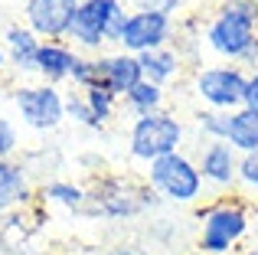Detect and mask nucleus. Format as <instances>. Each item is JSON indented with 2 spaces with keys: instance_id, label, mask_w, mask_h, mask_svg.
Listing matches in <instances>:
<instances>
[{
  "instance_id": "28",
  "label": "nucleus",
  "mask_w": 258,
  "mask_h": 255,
  "mask_svg": "<svg viewBox=\"0 0 258 255\" xmlns=\"http://www.w3.org/2000/svg\"><path fill=\"white\" fill-rule=\"evenodd\" d=\"M7 72V52H4V46H0V76Z\"/></svg>"
},
{
  "instance_id": "17",
  "label": "nucleus",
  "mask_w": 258,
  "mask_h": 255,
  "mask_svg": "<svg viewBox=\"0 0 258 255\" xmlns=\"http://www.w3.org/2000/svg\"><path fill=\"white\" fill-rule=\"evenodd\" d=\"M124 108L131 111L134 118H144V115H157V111H164L167 105V89H160V85L147 82V79H141L138 85H134L131 92H127L124 98Z\"/></svg>"
},
{
  "instance_id": "16",
  "label": "nucleus",
  "mask_w": 258,
  "mask_h": 255,
  "mask_svg": "<svg viewBox=\"0 0 258 255\" xmlns=\"http://www.w3.org/2000/svg\"><path fill=\"white\" fill-rule=\"evenodd\" d=\"M226 141L235 154H255L258 151V111L252 108H235L226 111Z\"/></svg>"
},
{
  "instance_id": "2",
  "label": "nucleus",
  "mask_w": 258,
  "mask_h": 255,
  "mask_svg": "<svg viewBox=\"0 0 258 255\" xmlns=\"http://www.w3.org/2000/svg\"><path fill=\"white\" fill-rule=\"evenodd\" d=\"M255 206L242 197H216L200 210V255H232L252 229Z\"/></svg>"
},
{
  "instance_id": "10",
  "label": "nucleus",
  "mask_w": 258,
  "mask_h": 255,
  "mask_svg": "<svg viewBox=\"0 0 258 255\" xmlns=\"http://www.w3.org/2000/svg\"><path fill=\"white\" fill-rule=\"evenodd\" d=\"M196 167L203 173V183L216 193H229L239 186V154L226 141H200Z\"/></svg>"
},
{
  "instance_id": "7",
  "label": "nucleus",
  "mask_w": 258,
  "mask_h": 255,
  "mask_svg": "<svg viewBox=\"0 0 258 255\" xmlns=\"http://www.w3.org/2000/svg\"><path fill=\"white\" fill-rule=\"evenodd\" d=\"M10 98H13V108H17L20 121L39 134L56 131L66 121V92L59 85H49V82L17 85Z\"/></svg>"
},
{
  "instance_id": "23",
  "label": "nucleus",
  "mask_w": 258,
  "mask_h": 255,
  "mask_svg": "<svg viewBox=\"0 0 258 255\" xmlns=\"http://www.w3.org/2000/svg\"><path fill=\"white\" fill-rule=\"evenodd\" d=\"M20 147V128L10 115H0V160H13Z\"/></svg>"
},
{
  "instance_id": "26",
  "label": "nucleus",
  "mask_w": 258,
  "mask_h": 255,
  "mask_svg": "<svg viewBox=\"0 0 258 255\" xmlns=\"http://www.w3.org/2000/svg\"><path fill=\"white\" fill-rule=\"evenodd\" d=\"M245 108L258 111V69L248 72V82H245Z\"/></svg>"
},
{
  "instance_id": "4",
  "label": "nucleus",
  "mask_w": 258,
  "mask_h": 255,
  "mask_svg": "<svg viewBox=\"0 0 258 255\" xmlns=\"http://www.w3.org/2000/svg\"><path fill=\"white\" fill-rule=\"evenodd\" d=\"M144 183L164 203H176V206H189L206 193V183H203V173L196 167V157H189L186 151L167 154V157L147 164Z\"/></svg>"
},
{
  "instance_id": "8",
  "label": "nucleus",
  "mask_w": 258,
  "mask_h": 255,
  "mask_svg": "<svg viewBox=\"0 0 258 255\" xmlns=\"http://www.w3.org/2000/svg\"><path fill=\"white\" fill-rule=\"evenodd\" d=\"M176 36V20L164 17V13H151V10H131L127 23L121 30L118 49L131 52V56H144L151 49L170 46Z\"/></svg>"
},
{
  "instance_id": "25",
  "label": "nucleus",
  "mask_w": 258,
  "mask_h": 255,
  "mask_svg": "<svg viewBox=\"0 0 258 255\" xmlns=\"http://www.w3.org/2000/svg\"><path fill=\"white\" fill-rule=\"evenodd\" d=\"M127 10H151V13H164V17H173L186 7V0H124Z\"/></svg>"
},
{
  "instance_id": "14",
  "label": "nucleus",
  "mask_w": 258,
  "mask_h": 255,
  "mask_svg": "<svg viewBox=\"0 0 258 255\" xmlns=\"http://www.w3.org/2000/svg\"><path fill=\"white\" fill-rule=\"evenodd\" d=\"M33 203L30 170L20 160H0V213H13Z\"/></svg>"
},
{
  "instance_id": "11",
  "label": "nucleus",
  "mask_w": 258,
  "mask_h": 255,
  "mask_svg": "<svg viewBox=\"0 0 258 255\" xmlns=\"http://www.w3.org/2000/svg\"><path fill=\"white\" fill-rule=\"evenodd\" d=\"M95 72H98V85L111 89L118 98H124L127 92L144 79V72H141V59L131 56V52H124V49L98 52V56H95Z\"/></svg>"
},
{
  "instance_id": "24",
  "label": "nucleus",
  "mask_w": 258,
  "mask_h": 255,
  "mask_svg": "<svg viewBox=\"0 0 258 255\" xmlns=\"http://www.w3.org/2000/svg\"><path fill=\"white\" fill-rule=\"evenodd\" d=\"M72 89L85 92L92 89V85H98V72H95V56H79L76 69H72V79H69Z\"/></svg>"
},
{
  "instance_id": "12",
  "label": "nucleus",
  "mask_w": 258,
  "mask_h": 255,
  "mask_svg": "<svg viewBox=\"0 0 258 255\" xmlns=\"http://www.w3.org/2000/svg\"><path fill=\"white\" fill-rule=\"evenodd\" d=\"M0 46H4V52H7V66H13L20 76H36V56H39L43 39L26 23L7 26L4 36H0Z\"/></svg>"
},
{
  "instance_id": "20",
  "label": "nucleus",
  "mask_w": 258,
  "mask_h": 255,
  "mask_svg": "<svg viewBox=\"0 0 258 255\" xmlns=\"http://www.w3.org/2000/svg\"><path fill=\"white\" fill-rule=\"evenodd\" d=\"M66 118H69L72 124H82V128H92V131H98V121H95L92 108H88L85 95L79 89H69L66 92Z\"/></svg>"
},
{
  "instance_id": "27",
  "label": "nucleus",
  "mask_w": 258,
  "mask_h": 255,
  "mask_svg": "<svg viewBox=\"0 0 258 255\" xmlns=\"http://www.w3.org/2000/svg\"><path fill=\"white\" fill-rule=\"evenodd\" d=\"M105 255H151V252L141 249V245H114V249H108Z\"/></svg>"
},
{
  "instance_id": "1",
  "label": "nucleus",
  "mask_w": 258,
  "mask_h": 255,
  "mask_svg": "<svg viewBox=\"0 0 258 255\" xmlns=\"http://www.w3.org/2000/svg\"><path fill=\"white\" fill-rule=\"evenodd\" d=\"M258 4L255 0H219L203 23V46L216 56V62H235L258 43L255 36Z\"/></svg>"
},
{
  "instance_id": "30",
  "label": "nucleus",
  "mask_w": 258,
  "mask_h": 255,
  "mask_svg": "<svg viewBox=\"0 0 258 255\" xmlns=\"http://www.w3.org/2000/svg\"><path fill=\"white\" fill-rule=\"evenodd\" d=\"M255 210H258V193H255Z\"/></svg>"
},
{
  "instance_id": "6",
  "label": "nucleus",
  "mask_w": 258,
  "mask_h": 255,
  "mask_svg": "<svg viewBox=\"0 0 258 255\" xmlns=\"http://www.w3.org/2000/svg\"><path fill=\"white\" fill-rule=\"evenodd\" d=\"M248 72L235 62H203L193 69V95L209 111H235L245 105Z\"/></svg>"
},
{
  "instance_id": "5",
  "label": "nucleus",
  "mask_w": 258,
  "mask_h": 255,
  "mask_svg": "<svg viewBox=\"0 0 258 255\" xmlns=\"http://www.w3.org/2000/svg\"><path fill=\"white\" fill-rule=\"evenodd\" d=\"M186 144V124L170 111H157V115L134 118L127 128V154L138 164H154V160L167 157V154L183 151Z\"/></svg>"
},
{
  "instance_id": "15",
  "label": "nucleus",
  "mask_w": 258,
  "mask_h": 255,
  "mask_svg": "<svg viewBox=\"0 0 258 255\" xmlns=\"http://www.w3.org/2000/svg\"><path fill=\"white\" fill-rule=\"evenodd\" d=\"M141 59V72H144L147 82L160 85V89H167L170 82L183 76V69H186V62H183V56L173 49V46H160V49H151L144 52Z\"/></svg>"
},
{
  "instance_id": "31",
  "label": "nucleus",
  "mask_w": 258,
  "mask_h": 255,
  "mask_svg": "<svg viewBox=\"0 0 258 255\" xmlns=\"http://www.w3.org/2000/svg\"><path fill=\"white\" fill-rule=\"evenodd\" d=\"M255 36H258V20H255Z\"/></svg>"
},
{
  "instance_id": "19",
  "label": "nucleus",
  "mask_w": 258,
  "mask_h": 255,
  "mask_svg": "<svg viewBox=\"0 0 258 255\" xmlns=\"http://www.w3.org/2000/svg\"><path fill=\"white\" fill-rule=\"evenodd\" d=\"M82 95H85V102H88V108H92V115H95V121H98V128L108 124V121L114 118L121 98L114 95L111 89H105V85H92V89L82 92Z\"/></svg>"
},
{
  "instance_id": "3",
  "label": "nucleus",
  "mask_w": 258,
  "mask_h": 255,
  "mask_svg": "<svg viewBox=\"0 0 258 255\" xmlns=\"http://www.w3.org/2000/svg\"><path fill=\"white\" fill-rule=\"evenodd\" d=\"M127 13L131 10H127L124 0H82L76 10V20L69 26L66 43L76 46L82 56H98L105 46L118 49Z\"/></svg>"
},
{
  "instance_id": "9",
  "label": "nucleus",
  "mask_w": 258,
  "mask_h": 255,
  "mask_svg": "<svg viewBox=\"0 0 258 255\" xmlns=\"http://www.w3.org/2000/svg\"><path fill=\"white\" fill-rule=\"evenodd\" d=\"M82 0H23V23L39 39H66Z\"/></svg>"
},
{
  "instance_id": "22",
  "label": "nucleus",
  "mask_w": 258,
  "mask_h": 255,
  "mask_svg": "<svg viewBox=\"0 0 258 255\" xmlns=\"http://www.w3.org/2000/svg\"><path fill=\"white\" fill-rule=\"evenodd\" d=\"M239 190L248 193V197L258 193V151L239 154Z\"/></svg>"
},
{
  "instance_id": "29",
  "label": "nucleus",
  "mask_w": 258,
  "mask_h": 255,
  "mask_svg": "<svg viewBox=\"0 0 258 255\" xmlns=\"http://www.w3.org/2000/svg\"><path fill=\"white\" fill-rule=\"evenodd\" d=\"M235 255H258V245H248V249H239Z\"/></svg>"
},
{
  "instance_id": "32",
  "label": "nucleus",
  "mask_w": 258,
  "mask_h": 255,
  "mask_svg": "<svg viewBox=\"0 0 258 255\" xmlns=\"http://www.w3.org/2000/svg\"><path fill=\"white\" fill-rule=\"evenodd\" d=\"M255 4H258V0H255Z\"/></svg>"
},
{
  "instance_id": "13",
  "label": "nucleus",
  "mask_w": 258,
  "mask_h": 255,
  "mask_svg": "<svg viewBox=\"0 0 258 255\" xmlns=\"http://www.w3.org/2000/svg\"><path fill=\"white\" fill-rule=\"evenodd\" d=\"M79 56H82V52H79L76 46H69L66 39H46V43L39 46V56H36V76L49 85L69 82Z\"/></svg>"
},
{
  "instance_id": "21",
  "label": "nucleus",
  "mask_w": 258,
  "mask_h": 255,
  "mask_svg": "<svg viewBox=\"0 0 258 255\" xmlns=\"http://www.w3.org/2000/svg\"><path fill=\"white\" fill-rule=\"evenodd\" d=\"M196 134H200V141H222L226 138V111L200 108L196 111Z\"/></svg>"
},
{
  "instance_id": "18",
  "label": "nucleus",
  "mask_w": 258,
  "mask_h": 255,
  "mask_svg": "<svg viewBox=\"0 0 258 255\" xmlns=\"http://www.w3.org/2000/svg\"><path fill=\"white\" fill-rule=\"evenodd\" d=\"M39 197L46 200V203H56L62 206V210H72V213H85L88 206V190L79 183H72V180H49V183L39 190Z\"/></svg>"
}]
</instances>
